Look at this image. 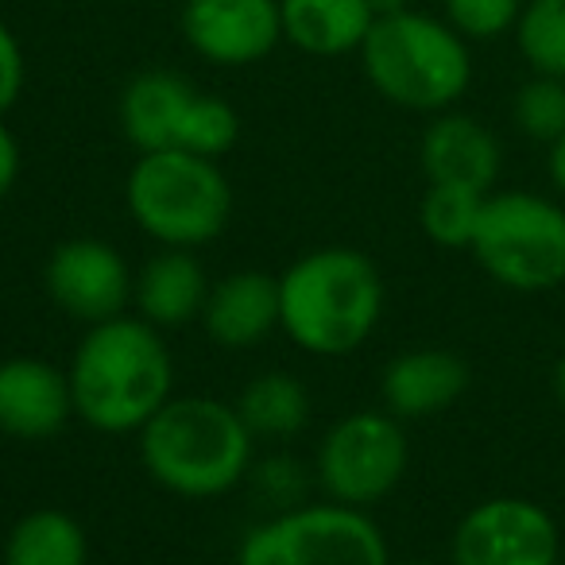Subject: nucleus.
<instances>
[{
	"label": "nucleus",
	"mask_w": 565,
	"mask_h": 565,
	"mask_svg": "<svg viewBox=\"0 0 565 565\" xmlns=\"http://www.w3.org/2000/svg\"><path fill=\"white\" fill-rule=\"evenodd\" d=\"M74 418L97 434H140L174 395V361L163 330L140 315L86 326L66 364Z\"/></svg>",
	"instance_id": "f257e3e1"
},
{
	"label": "nucleus",
	"mask_w": 565,
	"mask_h": 565,
	"mask_svg": "<svg viewBox=\"0 0 565 565\" xmlns=\"http://www.w3.org/2000/svg\"><path fill=\"white\" fill-rule=\"evenodd\" d=\"M384 318V279L369 252L326 244L279 275V330L310 356H349Z\"/></svg>",
	"instance_id": "f03ea898"
},
{
	"label": "nucleus",
	"mask_w": 565,
	"mask_h": 565,
	"mask_svg": "<svg viewBox=\"0 0 565 565\" xmlns=\"http://www.w3.org/2000/svg\"><path fill=\"white\" fill-rule=\"evenodd\" d=\"M140 465L159 488L182 500H217L252 477L256 438L233 403L171 395L140 434Z\"/></svg>",
	"instance_id": "7ed1b4c3"
},
{
	"label": "nucleus",
	"mask_w": 565,
	"mask_h": 565,
	"mask_svg": "<svg viewBox=\"0 0 565 565\" xmlns=\"http://www.w3.org/2000/svg\"><path fill=\"white\" fill-rule=\"evenodd\" d=\"M369 86L407 113H446L469 94V40L446 20L403 9L380 17L361 47Z\"/></svg>",
	"instance_id": "20e7f679"
},
{
	"label": "nucleus",
	"mask_w": 565,
	"mask_h": 565,
	"mask_svg": "<svg viewBox=\"0 0 565 565\" xmlns=\"http://www.w3.org/2000/svg\"><path fill=\"white\" fill-rule=\"evenodd\" d=\"M125 205L143 236L159 248L217 241L233 217V186L217 159L190 151H140L125 179Z\"/></svg>",
	"instance_id": "39448f33"
},
{
	"label": "nucleus",
	"mask_w": 565,
	"mask_h": 565,
	"mask_svg": "<svg viewBox=\"0 0 565 565\" xmlns=\"http://www.w3.org/2000/svg\"><path fill=\"white\" fill-rule=\"evenodd\" d=\"M469 252L508 291H554L565 282V210L531 190L488 194Z\"/></svg>",
	"instance_id": "423d86ee"
},
{
	"label": "nucleus",
	"mask_w": 565,
	"mask_h": 565,
	"mask_svg": "<svg viewBox=\"0 0 565 565\" xmlns=\"http://www.w3.org/2000/svg\"><path fill=\"white\" fill-rule=\"evenodd\" d=\"M233 565H392V550L369 511L322 500L248 526Z\"/></svg>",
	"instance_id": "0eeeda50"
},
{
	"label": "nucleus",
	"mask_w": 565,
	"mask_h": 565,
	"mask_svg": "<svg viewBox=\"0 0 565 565\" xmlns=\"http://www.w3.org/2000/svg\"><path fill=\"white\" fill-rule=\"evenodd\" d=\"M120 128L136 151H190L221 159L241 140V117L225 97L194 89L174 71H143L120 94Z\"/></svg>",
	"instance_id": "6e6552de"
},
{
	"label": "nucleus",
	"mask_w": 565,
	"mask_h": 565,
	"mask_svg": "<svg viewBox=\"0 0 565 565\" xmlns=\"http://www.w3.org/2000/svg\"><path fill=\"white\" fill-rule=\"evenodd\" d=\"M407 465L411 446L399 418L392 411H353L318 441L315 477L326 500L369 511L399 488Z\"/></svg>",
	"instance_id": "1a4fd4ad"
},
{
	"label": "nucleus",
	"mask_w": 565,
	"mask_h": 565,
	"mask_svg": "<svg viewBox=\"0 0 565 565\" xmlns=\"http://www.w3.org/2000/svg\"><path fill=\"white\" fill-rule=\"evenodd\" d=\"M562 534L542 503L492 495L461 515L449 542V565H557Z\"/></svg>",
	"instance_id": "9d476101"
},
{
	"label": "nucleus",
	"mask_w": 565,
	"mask_h": 565,
	"mask_svg": "<svg viewBox=\"0 0 565 565\" xmlns=\"http://www.w3.org/2000/svg\"><path fill=\"white\" fill-rule=\"evenodd\" d=\"M132 279L136 271L120 256V248H113L109 241H97V236L63 241L43 267V287H47L51 302L82 326L128 315Z\"/></svg>",
	"instance_id": "9b49d317"
},
{
	"label": "nucleus",
	"mask_w": 565,
	"mask_h": 565,
	"mask_svg": "<svg viewBox=\"0 0 565 565\" xmlns=\"http://www.w3.org/2000/svg\"><path fill=\"white\" fill-rule=\"evenodd\" d=\"M182 40L213 66L264 63L282 43L279 0H186Z\"/></svg>",
	"instance_id": "f8f14e48"
},
{
	"label": "nucleus",
	"mask_w": 565,
	"mask_h": 565,
	"mask_svg": "<svg viewBox=\"0 0 565 565\" xmlns=\"http://www.w3.org/2000/svg\"><path fill=\"white\" fill-rule=\"evenodd\" d=\"M418 163H423L426 182L492 194L503 151L488 125H480L469 113L446 109L434 113V120L426 125L423 143H418Z\"/></svg>",
	"instance_id": "ddd939ff"
},
{
	"label": "nucleus",
	"mask_w": 565,
	"mask_h": 565,
	"mask_svg": "<svg viewBox=\"0 0 565 565\" xmlns=\"http://www.w3.org/2000/svg\"><path fill=\"white\" fill-rule=\"evenodd\" d=\"M74 418L71 380L40 356L0 361V430L9 438H55Z\"/></svg>",
	"instance_id": "4468645a"
},
{
	"label": "nucleus",
	"mask_w": 565,
	"mask_h": 565,
	"mask_svg": "<svg viewBox=\"0 0 565 565\" xmlns=\"http://www.w3.org/2000/svg\"><path fill=\"white\" fill-rule=\"evenodd\" d=\"M469 392V364L449 349H407L380 376V399L399 423L434 418Z\"/></svg>",
	"instance_id": "2eb2a0df"
},
{
	"label": "nucleus",
	"mask_w": 565,
	"mask_h": 565,
	"mask_svg": "<svg viewBox=\"0 0 565 565\" xmlns=\"http://www.w3.org/2000/svg\"><path fill=\"white\" fill-rule=\"evenodd\" d=\"M210 275L190 248H159L132 279V315L156 330H182L198 322L210 299Z\"/></svg>",
	"instance_id": "dca6fc26"
},
{
	"label": "nucleus",
	"mask_w": 565,
	"mask_h": 565,
	"mask_svg": "<svg viewBox=\"0 0 565 565\" xmlns=\"http://www.w3.org/2000/svg\"><path fill=\"white\" fill-rule=\"evenodd\" d=\"M202 330L221 349H252L279 330V279L267 271H233L210 287Z\"/></svg>",
	"instance_id": "f3484780"
},
{
	"label": "nucleus",
	"mask_w": 565,
	"mask_h": 565,
	"mask_svg": "<svg viewBox=\"0 0 565 565\" xmlns=\"http://www.w3.org/2000/svg\"><path fill=\"white\" fill-rule=\"evenodd\" d=\"M282 40L310 58L361 55L376 12L372 0H279Z\"/></svg>",
	"instance_id": "a211bd4d"
},
{
	"label": "nucleus",
	"mask_w": 565,
	"mask_h": 565,
	"mask_svg": "<svg viewBox=\"0 0 565 565\" xmlns=\"http://www.w3.org/2000/svg\"><path fill=\"white\" fill-rule=\"evenodd\" d=\"M241 411L252 438L264 441H291L310 423V392L295 372H259L244 384V392L233 403Z\"/></svg>",
	"instance_id": "6ab92c4d"
},
{
	"label": "nucleus",
	"mask_w": 565,
	"mask_h": 565,
	"mask_svg": "<svg viewBox=\"0 0 565 565\" xmlns=\"http://www.w3.org/2000/svg\"><path fill=\"white\" fill-rule=\"evenodd\" d=\"M4 565H89V534L71 511L35 508L12 523Z\"/></svg>",
	"instance_id": "aec40b11"
},
{
	"label": "nucleus",
	"mask_w": 565,
	"mask_h": 565,
	"mask_svg": "<svg viewBox=\"0 0 565 565\" xmlns=\"http://www.w3.org/2000/svg\"><path fill=\"white\" fill-rule=\"evenodd\" d=\"M484 198L488 194H480V190L426 182V194L418 202V225L438 248H469L477 236Z\"/></svg>",
	"instance_id": "412c9836"
},
{
	"label": "nucleus",
	"mask_w": 565,
	"mask_h": 565,
	"mask_svg": "<svg viewBox=\"0 0 565 565\" xmlns=\"http://www.w3.org/2000/svg\"><path fill=\"white\" fill-rule=\"evenodd\" d=\"M515 43L534 74L565 82V0H526Z\"/></svg>",
	"instance_id": "4be33fe9"
},
{
	"label": "nucleus",
	"mask_w": 565,
	"mask_h": 565,
	"mask_svg": "<svg viewBox=\"0 0 565 565\" xmlns=\"http://www.w3.org/2000/svg\"><path fill=\"white\" fill-rule=\"evenodd\" d=\"M511 120L534 143H557L565 136V82L550 74H534L515 89Z\"/></svg>",
	"instance_id": "5701e85b"
},
{
	"label": "nucleus",
	"mask_w": 565,
	"mask_h": 565,
	"mask_svg": "<svg viewBox=\"0 0 565 565\" xmlns=\"http://www.w3.org/2000/svg\"><path fill=\"white\" fill-rule=\"evenodd\" d=\"M523 0H446V24L465 40H500L515 32Z\"/></svg>",
	"instance_id": "b1692460"
},
{
	"label": "nucleus",
	"mask_w": 565,
	"mask_h": 565,
	"mask_svg": "<svg viewBox=\"0 0 565 565\" xmlns=\"http://www.w3.org/2000/svg\"><path fill=\"white\" fill-rule=\"evenodd\" d=\"M307 472L299 469V465L291 461V457H275V461L267 465H252V480H256V488L264 492V500L271 503L275 511L282 508H295V503H302V484H307Z\"/></svg>",
	"instance_id": "393cba45"
},
{
	"label": "nucleus",
	"mask_w": 565,
	"mask_h": 565,
	"mask_svg": "<svg viewBox=\"0 0 565 565\" xmlns=\"http://www.w3.org/2000/svg\"><path fill=\"white\" fill-rule=\"evenodd\" d=\"M28 82V58L20 47L17 32H12L4 20H0V117L20 102Z\"/></svg>",
	"instance_id": "a878e982"
},
{
	"label": "nucleus",
	"mask_w": 565,
	"mask_h": 565,
	"mask_svg": "<svg viewBox=\"0 0 565 565\" xmlns=\"http://www.w3.org/2000/svg\"><path fill=\"white\" fill-rule=\"evenodd\" d=\"M20 163H24V156H20V140L12 136V128L4 125V117H0V202L12 194V186H17Z\"/></svg>",
	"instance_id": "bb28decb"
},
{
	"label": "nucleus",
	"mask_w": 565,
	"mask_h": 565,
	"mask_svg": "<svg viewBox=\"0 0 565 565\" xmlns=\"http://www.w3.org/2000/svg\"><path fill=\"white\" fill-rule=\"evenodd\" d=\"M550 182L565 198V136L557 143H550Z\"/></svg>",
	"instance_id": "cd10ccee"
},
{
	"label": "nucleus",
	"mask_w": 565,
	"mask_h": 565,
	"mask_svg": "<svg viewBox=\"0 0 565 565\" xmlns=\"http://www.w3.org/2000/svg\"><path fill=\"white\" fill-rule=\"evenodd\" d=\"M554 395H557V403H562V411H565V353L557 356V364H554Z\"/></svg>",
	"instance_id": "c85d7f7f"
},
{
	"label": "nucleus",
	"mask_w": 565,
	"mask_h": 565,
	"mask_svg": "<svg viewBox=\"0 0 565 565\" xmlns=\"http://www.w3.org/2000/svg\"><path fill=\"white\" fill-rule=\"evenodd\" d=\"M403 9H407V0H372V12H376V20L392 17V12H403Z\"/></svg>",
	"instance_id": "c756f323"
},
{
	"label": "nucleus",
	"mask_w": 565,
	"mask_h": 565,
	"mask_svg": "<svg viewBox=\"0 0 565 565\" xmlns=\"http://www.w3.org/2000/svg\"><path fill=\"white\" fill-rule=\"evenodd\" d=\"M407 565H449V562H426L423 557V562H407Z\"/></svg>",
	"instance_id": "7c9ffc66"
}]
</instances>
